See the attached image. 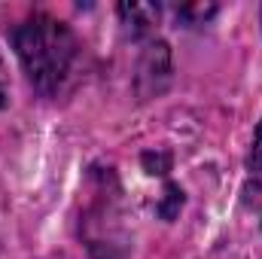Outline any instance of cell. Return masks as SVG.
I'll return each mask as SVG.
<instances>
[{"instance_id":"cell-1","label":"cell","mask_w":262,"mask_h":259,"mask_svg":"<svg viewBox=\"0 0 262 259\" xmlns=\"http://www.w3.org/2000/svg\"><path fill=\"white\" fill-rule=\"evenodd\" d=\"M12 43L31 85L40 95H61L73 82L82 46L64 21L52 15H34L15 28Z\"/></svg>"},{"instance_id":"cell-2","label":"cell","mask_w":262,"mask_h":259,"mask_svg":"<svg viewBox=\"0 0 262 259\" xmlns=\"http://www.w3.org/2000/svg\"><path fill=\"white\" fill-rule=\"evenodd\" d=\"M119 15H122V25L128 28L134 37H140V34H146V31H152L156 25H159V6L156 3H122L119 6Z\"/></svg>"},{"instance_id":"cell-3","label":"cell","mask_w":262,"mask_h":259,"mask_svg":"<svg viewBox=\"0 0 262 259\" xmlns=\"http://www.w3.org/2000/svg\"><path fill=\"white\" fill-rule=\"evenodd\" d=\"M250 180L256 189H262V122L253 137V149H250Z\"/></svg>"},{"instance_id":"cell-4","label":"cell","mask_w":262,"mask_h":259,"mask_svg":"<svg viewBox=\"0 0 262 259\" xmlns=\"http://www.w3.org/2000/svg\"><path fill=\"white\" fill-rule=\"evenodd\" d=\"M213 12H216V6H183L180 9V15H198V18H207Z\"/></svg>"},{"instance_id":"cell-5","label":"cell","mask_w":262,"mask_h":259,"mask_svg":"<svg viewBox=\"0 0 262 259\" xmlns=\"http://www.w3.org/2000/svg\"><path fill=\"white\" fill-rule=\"evenodd\" d=\"M6 104V64H3V55H0V110Z\"/></svg>"}]
</instances>
